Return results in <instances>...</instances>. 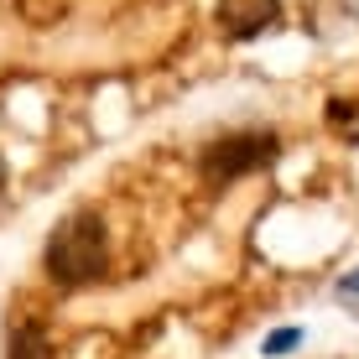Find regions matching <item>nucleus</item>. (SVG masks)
<instances>
[{
	"mask_svg": "<svg viewBox=\"0 0 359 359\" xmlns=\"http://www.w3.org/2000/svg\"><path fill=\"white\" fill-rule=\"evenodd\" d=\"M6 359H53V344L36 323H16L6 339Z\"/></svg>",
	"mask_w": 359,
	"mask_h": 359,
	"instance_id": "nucleus-4",
	"label": "nucleus"
},
{
	"mask_svg": "<svg viewBox=\"0 0 359 359\" xmlns=\"http://www.w3.org/2000/svg\"><path fill=\"white\" fill-rule=\"evenodd\" d=\"M276 151H281L276 130H234V135H219V141H208L198 151V172H203L208 188H219V182H234L245 172L271 167Z\"/></svg>",
	"mask_w": 359,
	"mask_h": 359,
	"instance_id": "nucleus-2",
	"label": "nucleus"
},
{
	"mask_svg": "<svg viewBox=\"0 0 359 359\" xmlns=\"http://www.w3.org/2000/svg\"><path fill=\"white\" fill-rule=\"evenodd\" d=\"M297 344H302V333L281 328V333H271V339H266V354H287V349H297Z\"/></svg>",
	"mask_w": 359,
	"mask_h": 359,
	"instance_id": "nucleus-5",
	"label": "nucleus"
},
{
	"mask_svg": "<svg viewBox=\"0 0 359 359\" xmlns=\"http://www.w3.org/2000/svg\"><path fill=\"white\" fill-rule=\"evenodd\" d=\"M281 16V0H219V27L229 36H261Z\"/></svg>",
	"mask_w": 359,
	"mask_h": 359,
	"instance_id": "nucleus-3",
	"label": "nucleus"
},
{
	"mask_svg": "<svg viewBox=\"0 0 359 359\" xmlns=\"http://www.w3.org/2000/svg\"><path fill=\"white\" fill-rule=\"evenodd\" d=\"M0 188H6V167H0Z\"/></svg>",
	"mask_w": 359,
	"mask_h": 359,
	"instance_id": "nucleus-6",
	"label": "nucleus"
},
{
	"mask_svg": "<svg viewBox=\"0 0 359 359\" xmlns=\"http://www.w3.org/2000/svg\"><path fill=\"white\" fill-rule=\"evenodd\" d=\"M42 266L57 287H94L109 266V240H104L99 214H68L63 224L47 234Z\"/></svg>",
	"mask_w": 359,
	"mask_h": 359,
	"instance_id": "nucleus-1",
	"label": "nucleus"
}]
</instances>
